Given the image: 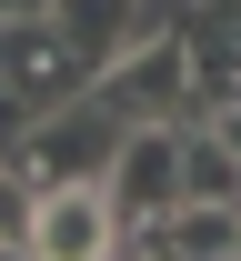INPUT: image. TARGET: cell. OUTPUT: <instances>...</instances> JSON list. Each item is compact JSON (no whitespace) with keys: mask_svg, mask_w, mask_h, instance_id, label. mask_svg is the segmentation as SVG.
Listing matches in <instances>:
<instances>
[{"mask_svg":"<svg viewBox=\"0 0 241 261\" xmlns=\"http://www.w3.org/2000/svg\"><path fill=\"white\" fill-rule=\"evenodd\" d=\"M121 111L101 100V81L81 100H61V111H40V130H31V151H20V171H31L40 191H61V181H101L111 171V151H121Z\"/></svg>","mask_w":241,"mask_h":261,"instance_id":"cell-1","label":"cell"},{"mask_svg":"<svg viewBox=\"0 0 241 261\" xmlns=\"http://www.w3.org/2000/svg\"><path fill=\"white\" fill-rule=\"evenodd\" d=\"M101 100L121 111V121H201L191 40H181V31H161V40H131V50L101 70Z\"/></svg>","mask_w":241,"mask_h":261,"instance_id":"cell-2","label":"cell"},{"mask_svg":"<svg viewBox=\"0 0 241 261\" xmlns=\"http://www.w3.org/2000/svg\"><path fill=\"white\" fill-rule=\"evenodd\" d=\"M101 191H111V221H161L181 201V121H131Z\"/></svg>","mask_w":241,"mask_h":261,"instance_id":"cell-3","label":"cell"},{"mask_svg":"<svg viewBox=\"0 0 241 261\" xmlns=\"http://www.w3.org/2000/svg\"><path fill=\"white\" fill-rule=\"evenodd\" d=\"M111 191L101 181H61L40 191V221H31V261H111Z\"/></svg>","mask_w":241,"mask_h":261,"instance_id":"cell-4","label":"cell"},{"mask_svg":"<svg viewBox=\"0 0 241 261\" xmlns=\"http://www.w3.org/2000/svg\"><path fill=\"white\" fill-rule=\"evenodd\" d=\"M191 40V81H201V121L211 111H241V0H211L181 20Z\"/></svg>","mask_w":241,"mask_h":261,"instance_id":"cell-5","label":"cell"},{"mask_svg":"<svg viewBox=\"0 0 241 261\" xmlns=\"http://www.w3.org/2000/svg\"><path fill=\"white\" fill-rule=\"evenodd\" d=\"M40 10H50V31H61L91 70H111L131 50V0H40Z\"/></svg>","mask_w":241,"mask_h":261,"instance_id":"cell-6","label":"cell"},{"mask_svg":"<svg viewBox=\"0 0 241 261\" xmlns=\"http://www.w3.org/2000/svg\"><path fill=\"white\" fill-rule=\"evenodd\" d=\"M181 201H241V151L221 121H181Z\"/></svg>","mask_w":241,"mask_h":261,"instance_id":"cell-7","label":"cell"},{"mask_svg":"<svg viewBox=\"0 0 241 261\" xmlns=\"http://www.w3.org/2000/svg\"><path fill=\"white\" fill-rule=\"evenodd\" d=\"M171 261H241V201H171Z\"/></svg>","mask_w":241,"mask_h":261,"instance_id":"cell-8","label":"cell"},{"mask_svg":"<svg viewBox=\"0 0 241 261\" xmlns=\"http://www.w3.org/2000/svg\"><path fill=\"white\" fill-rule=\"evenodd\" d=\"M31 221H40V181H31L20 161H0V261L31 251Z\"/></svg>","mask_w":241,"mask_h":261,"instance_id":"cell-9","label":"cell"},{"mask_svg":"<svg viewBox=\"0 0 241 261\" xmlns=\"http://www.w3.org/2000/svg\"><path fill=\"white\" fill-rule=\"evenodd\" d=\"M31 130H40V100L0 81V161H20V151H31Z\"/></svg>","mask_w":241,"mask_h":261,"instance_id":"cell-10","label":"cell"},{"mask_svg":"<svg viewBox=\"0 0 241 261\" xmlns=\"http://www.w3.org/2000/svg\"><path fill=\"white\" fill-rule=\"evenodd\" d=\"M211 121H221V130H231V151H241V111H211Z\"/></svg>","mask_w":241,"mask_h":261,"instance_id":"cell-11","label":"cell"}]
</instances>
